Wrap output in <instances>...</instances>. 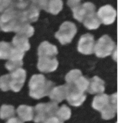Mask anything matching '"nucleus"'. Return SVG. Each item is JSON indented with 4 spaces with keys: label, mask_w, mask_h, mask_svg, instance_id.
I'll return each mask as SVG.
<instances>
[{
    "label": "nucleus",
    "mask_w": 129,
    "mask_h": 123,
    "mask_svg": "<svg viewBox=\"0 0 129 123\" xmlns=\"http://www.w3.org/2000/svg\"><path fill=\"white\" fill-rule=\"evenodd\" d=\"M95 45L94 37L89 34L83 35L78 44V51L83 54H91L94 53Z\"/></svg>",
    "instance_id": "nucleus-11"
},
{
    "label": "nucleus",
    "mask_w": 129,
    "mask_h": 123,
    "mask_svg": "<svg viewBox=\"0 0 129 123\" xmlns=\"http://www.w3.org/2000/svg\"><path fill=\"white\" fill-rule=\"evenodd\" d=\"M11 1H12L13 3H16L20 2V1H23V0H11Z\"/></svg>",
    "instance_id": "nucleus-33"
},
{
    "label": "nucleus",
    "mask_w": 129,
    "mask_h": 123,
    "mask_svg": "<svg viewBox=\"0 0 129 123\" xmlns=\"http://www.w3.org/2000/svg\"><path fill=\"white\" fill-rule=\"evenodd\" d=\"M82 0H68V5L72 10L78 6L80 5V3Z\"/></svg>",
    "instance_id": "nucleus-30"
},
{
    "label": "nucleus",
    "mask_w": 129,
    "mask_h": 123,
    "mask_svg": "<svg viewBox=\"0 0 129 123\" xmlns=\"http://www.w3.org/2000/svg\"><path fill=\"white\" fill-rule=\"evenodd\" d=\"M77 32L75 24L71 21H65L60 27L59 30L55 33V37L62 45L71 42Z\"/></svg>",
    "instance_id": "nucleus-5"
},
{
    "label": "nucleus",
    "mask_w": 129,
    "mask_h": 123,
    "mask_svg": "<svg viewBox=\"0 0 129 123\" xmlns=\"http://www.w3.org/2000/svg\"><path fill=\"white\" fill-rule=\"evenodd\" d=\"M105 89V82L97 76L93 77L89 80L87 91L91 94L102 93Z\"/></svg>",
    "instance_id": "nucleus-17"
},
{
    "label": "nucleus",
    "mask_w": 129,
    "mask_h": 123,
    "mask_svg": "<svg viewBox=\"0 0 129 123\" xmlns=\"http://www.w3.org/2000/svg\"><path fill=\"white\" fill-rule=\"evenodd\" d=\"M63 3L62 0H49L45 10L52 15H57L62 10Z\"/></svg>",
    "instance_id": "nucleus-22"
},
{
    "label": "nucleus",
    "mask_w": 129,
    "mask_h": 123,
    "mask_svg": "<svg viewBox=\"0 0 129 123\" xmlns=\"http://www.w3.org/2000/svg\"><path fill=\"white\" fill-rule=\"evenodd\" d=\"M95 9L94 4L90 2L85 3L73 9V16L79 22H83L87 16L95 12Z\"/></svg>",
    "instance_id": "nucleus-8"
},
{
    "label": "nucleus",
    "mask_w": 129,
    "mask_h": 123,
    "mask_svg": "<svg viewBox=\"0 0 129 123\" xmlns=\"http://www.w3.org/2000/svg\"><path fill=\"white\" fill-rule=\"evenodd\" d=\"M117 93L110 95V99L108 104L101 111L102 117L103 119L108 120L113 118L117 114Z\"/></svg>",
    "instance_id": "nucleus-14"
},
{
    "label": "nucleus",
    "mask_w": 129,
    "mask_h": 123,
    "mask_svg": "<svg viewBox=\"0 0 129 123\" xmlns=\"http://www.w3.org/2000/svg\"><path fill=\"white\" fill-rule=\"evenodd\" d=\"M83 22L84 23V26L89 30L97 29L102 23L99 18L98 17L97 13L95 12L87 16Z\"/></svg>",
    "instance_id": "nucleus-21"
},
{
    "label": "nucleus",
    "mask_w": 129,
    "mask_h": 123,
    "mask_svg": "<svg viewBox=\"0 0 129 123\" xmlns=\"http://www.w3.org/2000/svg\"><path fill=\"white\" fill-rule=\"evenodd\" d=\"M6 123H23V122L17 117H11Z\"/></svg>",
    "instance_id": "nucleus-32"
},
{
    "label": "nucleus",
    "mask_w": 129,
    "mask_h": 123,
    "mask_svg": "<svg viewBox=\"0 0 129 123\" xmlns=\"http://www.w3.org/2000/svg\"><path fill=\"white\" fill-rule=\"evenodd\" d=\"M13 47L10 43L0 42V59H8Z\"/></svg>",
    "instance_id": "nucleus-24"
},
{
    "label": "nucleus",
    "mask_w": 129,
    "mask_h": 123,
    "mask_svg": "<svg viewBox=\"0 0 129 123\" xmlns=\"http://www.w3.org/2000/svg\"><path fill=\"white\" fill-rule=\"evenodd\" d=\"M18 115L22 122L30 121L34 119V107L31 106L21 105L16 110Z\"/></svg>",
    "instance_id": "nucleus-18"
},
{
    "label": "nucleus",
    "mask_w": 129,
    "mask_h": 123,
    "mask_svg": "<svg viewBox=\"0 0 129 123\" xmlns=\"http://www.w3.org/2000/svg\"><path fill=\"white\" fill-rule=\"evenodd\" d=\"M110 99V96L107 94L98 95L93 99L92 106L94 109L101 112L108 104Z\"/></svg>",
    "instance_id": "nucleus-20"
},
{
    "label": "nucleus",
    "mask_w": 129,
    "mask_h": 123,
    "mask_svg": "<svg viewBox=\"0 0 129 123\" xmlns=\"http://www.w3.org/2000/svg\"><path fill=\"white\" fill-rule=\"evenodd\" d=\"M57 54L58 51L56 46L47 41L43 42L39 45L38 49L39 57H55Z\"/></svg>",
    "instance_id": "nucleus-16"
},
{
    "label": "nucleus",
    "mask_w": 129,
    "mask_h": 123,
    "mask_svg": "<svg viewBox=\"0 0 129 123\" xmlns=\"http://www.w3.org/2000/svg\"><path fill=\"white\" fill-rule=\"evenodd\" d=\"M54 87V83L48 80L42 75H35L29 82L30 96L35 99H40L49 95Z\"/></svg>",
    "instance_id": "nucleus-1"
},
{
    "label": "nucleus",
    "mask_w": 129,
    "mask_h": 123,
    "mask_svg": "<svg viewBox=\"0 0 129 123\" xmlns=\"http://www.w3.org/2000/svg\"><path fill=\"white\" fill-rule=\"evenodd\" d=\"M34 112V121L35 123H44L49 117L56 116L59 107L57 104L52 102L40 103L35 106Z\"/></svg>",
    "instance_id": "nucleus-3"
},
{
    "label": "nucleus",
    "mask_w": 129,
    "mask_h": 123,
    "mask_svg": "<svg viewBox=\"0 0 129 123\" xmlns=\"http://www.w3.org/2000/svg\"><path fill=\"white\" fill-rule=\"evenodd\" d=\"M67 85H68V94L66 99L68 103L75 107L80 106L86 99V94L84 92L79 90L74 86Z\"/></svg>",
    "instance_id": "nucleus-9"
},
{
    "label": "nucleus",
    "mask_w": 129,
    "mask_h": 123,
    "mask_svg": "<svg viewBox=\"0 0 129 123\" xmlns=\"http://www.w3.org/2000/svg\"><path fill=\"white\" fill-rule=\"evenodd\" d=\"M68 94V85H64L54 87L49 95L53 102L57 104L61 102L63 100L66 99Z\"/></svg>",
    "instance_id": "nucleus-15"
},
{
    "label": "nucleus",
    "mask_w": 129,
    "mask_h": 123,
    "mask_svg": "<svg viewBox=\"0 0 129 123\" xmlns=\"http://www.w3.org/2000/svg\"><path fill=\"white\" fill-rule=\"evenodd\" d=\"M23 23L19 11L11 6L0 16V29L5 32H15Z\"/></svg>",
    "instance_id": "nucleus-2"
},
{
    "label": "nucleus",
    "mask_w": 129,
    "mask_h": 123,
    "mask_svg": "<svg viewBox=\"0 0 129 123\" xmlns=\"http://www.w3.org/2000/svg\"><path fill=\"white\" fill-rule=\"evenodd\" d=\"M57 59L55 57H39L37 67L39 71L44 73H50L57 68Z\"/></svg>",
    "instance_id": "nucleus-13"
},
{
    "label": "nucleus",
    "mask_w": 129,
    "mask_h": 123,
    "mask_svg": "<svg viewBox=\"0 0 129 123\" xmlns=\"http://www.w3.org/2000/svg\"><path fill=\"white\" fill-rule=\"evenodd\" d=\"M16 10L20 13V17L23 22L28 23L36 21L40 15V10L30 1L21 8Z\"/></svg>",
    "instance_id": "nucleus-6"
},
{
    "label": "nucleus",
    "mask_w": 129,
    "mask_h": 123,
    "mask_svg": "<svg viewBox=\"0 0 129 123\" xmlns=\"http://www.w3.org/2000/svg\"><path fill=\"white\" fill-rule=\"evenodd\" d=\"M34 28L28 23L23 22L19 25L15 32L17 35H21L26 38L31 37L34 34Z\"/></svg>",
    "instance_id": "nucleus-23"
},
{
    "label": "nucleus",
    "mask_w": 129,
    "mask_h": 123,
    "mask_svg": "<svg viewBox=\"0 0 129 123\" xmlns=\"http://www.w3.org/2000/svg\"><path fill=\"white\" fill-rule=\"evenodd\" d=\"M115 44L108 35H105L94 45V51L98 58H105L111 55L115 51Z\"/></svg>",
    "instance_id": "nucleus-4"
},
{
    "label": "nucleus",
    "mask_w": 129,
    "mask_h": 123,
    "mask_svg": "<svg viewBox=\"0 0 129 123\" xmlns=\"http://www.w3.org/2000/svg\"><path fill=\"white\" fill-rule=\"evenodd\" d=\"M0 89L4 92H7L10 90V74L5 75L0 78Z\"/></svg>",
    "instance_id": "nucleus-28"
},
{
    "label": "nucleus",
    "mask_w": 129,
    "mask_h": 123,
    "mask_svg": "<svg viewBox=\"0 0 129 123\" xmlns=\"http://www.w3.org/2000/svg\"><path fill=\"white\" fill-rule=\"evenodd\" d=\"M11 0H0V13L5 12L12 6Z\"/></svg>",
    "instance_id": "nucleus-29"
},
{
    "label": "nucleus",
    "mask_w": 129,
    "mask_h": 123,
    "mask_svg": "<svg viewBox=\"0 0 129 123\" xmlns=\"http://www.w3.org/2000/svg\"><path fill=\"white\" fill-rule=\"evenodd\" d=\"M15 111L13 106L9 105H3L0 108V118L7 119L15 116Z\"/></svg>",
    "instance_id": "nucleus-25"
},
{
    "label": "nucleus",
    "mask_w": 129,
    "mask_h": 123,
    "mask_svg": "<svg viewBox=\"0 0 129 123\" xmlns=\"http://www.w3.org/2000/svg\"><path fill=\"white\" fill-rule=\"evenodd\" d=\"M24 55H25L24 52L18 50L13 47L11 55L8 59V61L5 64L6 69L12 72L21 68L23 64L22 60Z\"/></svg>",
    "instance_id": "nucleus-10"
},
{
    "label": "nucleus",
    "mask_w": 129,
    "mask_h": 123,
    "mask_svg": "<svg viewBox=\"0 0 129 123\" xmlns=\"http://www.w3.org/2000/svg\"><path fill=\"white\" fill-rule=\"evenodd\" d=\"M71 116V109L66 105H63L58 109L56 113V116L61 120L62 121H65L69 119Z\"/></svg>",
    "instance_id": "nucleus-26"
},
{
    "label": "nucleus",
    "mask_w": 129,
    "mask_h": 123,
    "mask_svg": "<svg viewBox=\"0 0 129 123\" xmlns=\"http://www.w3.org/2000/svg\"><path fill=\"white\" fill-rule=\"evenodd\" d=\"M44 123H64L63 121L59 119L57 116H53V117H49L46 120Z\"/></svg>",
    "instance_id": "nucleus-31"
},
{
    "label": "nucleus",
    "mask_w": 129,
    "mask_h": 123,
    "mask_svg": "<svg viewBox=\"0 0 129 123\" xmlns=\"http://www.w3.org/2000/svg\"><path fill=\"white\" fill-rule=\"evenodd\" d=\"M83 75L81 71L79 69H73L66 76V81L68 84H72L75 82L78 78Z\"/></svg>",
    "instance_id": "nucleus-27"
},
{
    "label": "nucleus",
    "mask_w": 129,
    "mask_h": 123,
    "mask_svg": "<svg viewBox=\"0 0 129 123\" xmlns=\"http://www.w3.org/2000/svg\"><path fill=\"white\" fill-rule=\"evenodd\" d=\"M97 15L101 23L105 25H110L115 20L117 12L111 5H107L99 9Z\"/></svg>",
    "instance_id": "nucleus-12"
},
{
    "label": "nucleus",
    "mask_w": 129,
    "mask_h": 123,
    "mask_svg": "<svg viewBox=\"0 0 129 123\" xmlns=\"http://www.w3.org/2000/svg\"><path fill=\"white\" fill-rule=\"evenodd\" d=\"M12 45L15 49L24 53L28 51L30 48V44L28 40V38L17 34L13 39Z\"/></svg>",
    "instance_id": "nucleus-19"
},
{
    "label": "nucleus",
    "mask_w": 129,
    "mask_h": 123,
    "mask_svg": "<svg viewBox=\"0 0 129 123\" xmlns=\"http://www.w3.org/2000/svg\"><path fill=\"white\" fill-rule=\"evenodd\" d=\"M26 79V71L21 68L16 69L10 74V90L13 92L20 91Z\"/></svg>",
    "instance_id": "nucleus-7"
}]
</instances>
